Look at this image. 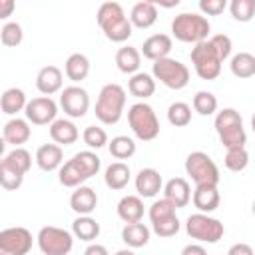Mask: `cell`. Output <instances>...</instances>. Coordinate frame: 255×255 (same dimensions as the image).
Wrapping results in <instances>:
<instances>
[{
	"instance_id": "cell-1",
	"label": "cell",
	"mask_w": 255,
	"mask_h": 255,
	"mask_svg": "<svg viewBox=\"0 0 255 255\" xmlns=\"http://www.w3.org/2000/svg\"><path fill=\"white\" fill-rule=\"evenodd\" d=\"M98 26L102 28L104 36L110 42H126L131 34H133V26L129 22V16H126L122 4L118 2H104L98 8L96 14Z\"/></svg>"
},
{
	"instance_id": "cell-2",
	"label": "cell",
	"mask_w": 255,
	"mask_h": 255,
	"mask_svg": "<svg viewBox=\"0 0 255 255\" xmlns=\"http://www.w3.org/2000/svg\"><path fill=\"white\" fill-rule=\"evenodd\" d=\"M215 131L219 135V141L225 149L233 147H245L247 133L243 128V118L233 108H223L215 114Z\"/></svg>"
},
{
	"instance_id": "cell-3",
	"label": "cell",
	"mask_w": 255,
	"mask_h": 255,
	"mask_svg": "<svg viewBox=\"0 0 255 255\" xmlns=\"http://www.w3.org/2000/svg\"><path fill=\"white\" fill-rule=\"evenodd\" d=\"M211 24L205 16L195 12H181L171 20V34L185 44H199L205 42L209 36Z\"/></svg>"
},
{
	"instance_id": "cell-4",
	"label": "cell",
	"mask_w": 255,
	"mask_h": 255,
	"mask_svg": "<svg viewBox=\"0 0 255 255\" xmlns=\"http://www.w3.org/2000/svg\"><path fill=\"white\" fill-rule=\"evenodd\" d=\"M124 108H126V90L120 84H106L98 94L96 118L106 126H114L122 120Z\"/></svg>"
},
{
	"instance_id": "cell-5",
	"label": "cell",
	"mask_w": 255,
	"mask_h": 255,
	"mask_svg": "<svg viewBox=\"0 0 255 255\" xmlns=\"http://www.w3.org/2000/svg\"><path fill=\"white\" fill-rule=\"evenodd\" d=\"M128 124L133 135L141 141H151L159 135V120L153 108L145 102H135L128 110Z\"/></svg>"
},
{
	"instance_id": "cell-6",
	"label": "cell",
	"mask_w": 255,
	"mask_h": 255,
	"mask_svg": "<svg viewBox=\"0 0 255 255\" xmlns=\"http://www.w3.org/2000/svg\"><path fill=\"white\" fill-rule=\"evenodd\" d=\"M185 231L191 239H195L199 243H217L223 237L225 227L219 219L197 211L185 219Z\"/></svg>"
},
{
	"instance_id": "cell-7",
	"label": "cell",
	"mask_w": 255,
	"mask_h": 255,
	"mask_svg": "<svg viewBox=\"0 0 255 255\" xmlns=\"http://www.w3.org/2000/svg\"><path fill=\"white\" fill-rule=\"evenodd\" d=\"M151 76L169 90H183L189 84V68L175 58H163L153 62Z\"/></svg>"
},
{
	"instance_id": "cell-8",
	"label": "cell",
	"mask_w": 255,
	"mask_h": 255,
	"mask_svg": "<svg viewBox=\"0 0 255 255\" xmlns=\"http://www.w3.org/2000/svg\"><path fill=\"white\" fill-rule=\"evenodd\" d=\"M185 173L195 185H217L219 167L205 151H191L185 157Z\"/></svg>"
},
{
	"instance_id": "cell-9",
	"label": "cell",
	"mask_w": 255,
	"mask_h": 255,
	"mask_svg": "<svg viewBox=\"0 0 255 255\" xmlns=\"http://www.w3.org/2000/svg\"><path fill=\"white\" fill-rule=\"evenodd\" d=\"M191 64H193V70L195 74L201 78V80H215L219 74H221V64L223 60L219 58V54L215 52V48L209 44V40L205 42H199L191 48Z\"/></svg>"
},
{
	"instance_id": "cell-10",
	"label": "cell",
	"mask_w": 255,
	"mask_h": 255,
	"mask_svg": "<svg viewBox=\"0 0 255 255\" xmlns=\"http://www.w3.org/2000/svg\"><path fill=\"white\" fill-rule=\"evenodd\" d=\"M36 241L44 255H68L74 247V233L56 225H46L38 231Z\"/></svg>"
},
{
	"instance_id": "cell-11",
	"label": "cell",
	"mask_w": 255,
	"mask_h": 255,
	"mask_svg": "<svg viewBox=\"0 0 255 255\" xmlns=\"http://www.w3.org/2000/svg\"><path fill=\"white\" fill-rule=\"evenodd\" d=\"M32 241V233L26 227H6L0 231V251L4 255H28Z\"/></svg>"
},
{
	"instance_id": "cell-12",
	"label": "cell",
	"mask_w": 255,
	"mask_h": 255,
	"mask_svg": "<svg viewBox=\"0 0 255 255\" xmlns=\"http://www.w3.org/2000/svg\"><path fill=\"white\" fill-rule=\"evenodd\" d=\"M24 116L34 126H52L58 120V104L50 96L32 98L24 110Z\"/></svg>"
},
{
	"instance_id": "cell-13",
	"label": "cell",
	"mask_w": 255,
	"mask_h": 255,
	"mask_svg": "<svg viewBox=\"0 0 255 255\" xmlns=\"http://www.w3.org/2000/svg\"><path fill=\"white\" fill-rule=\"evenodd\" d=\"M60 108L72 120L84 118L90 110V96L82 86H68L60 94Z\"/></svg>"
},
{
	"instance_id": "cell-14",
	"label": "cell",
	"mask_w": 255,
	"mask_h": 255,
	"mask_svg": "<svg viewBox=\"0 0 255 255\" xmlns=\"http://www.w3.org/2000/svg\"><path fill=\"white\" fill-rule=\"evenodd\" d=\"M171 48H173L171 36H167V34H151L149 38L143 40L141 54H143V58H147L151 62H157V60L169 58Z\"/></svg>"
},
{
	"instance_id": "cell-15",
	"label": "cell",
	"mask_w": 255,
	"mask_h": 255,
	"mask_svg": "<svg viewBox=\"0 0 255 255\" xmlns=\"http://www.w3.org/2000/svg\"><path fill=\"white\" fill-rule=\"evenodd\" d=\"M30 135H32L30 122L22 120V118H12L2 128V141L10 143L14 147H22V143H26L30 139Z\"/></svg>"
},
{
	"instance_id": "cell-16",
	"label": "cell",
	"mask_w": 255,
	"mask_h": 255,
	"mask_svg": "<svg viewBox=\"0 0 255 255\" xmlns=\"http://www.w3.org/2000/svg\"><path fill=\"white\" fill-rule=\"evenodd\" d=\"M191 201L195 205V209L199 213H213L219 203H221V195L217 185H195L193 193H191Z\"/></svg>"
},
{
	"instance_id": "cell-17",
	"label": "cell",
	"mask_w": 255,
	"mask_h": 255,
	"mask_svg": "<svg viewBox=\"0 0 255 255\" xmlns=\"http://www.w3.org/2000/svg\"><path fill=\"white\" fill-rule=\"evenodd\" d=\"M163 187V179L157 169L143 167L135 175V191L139 197H155Z\"/></svg>"
},
{
	"instance_id": "cell-18",
	"label": "cell",
	"mask_w": 255,
	"mask_h": 255,
	"mask_svg": "<svg viewBox=\"0 0 255 255\" xmlns=\"http://www.w3.org/2000/svg\"><path fill=\"white\" fill-rule=\"evenodd\" d=\"M62 84H64V74L58 66H44L38 76H36V88L42 96H52L56 92L62 90Z\"/></svg>"
},
{
	"instance_id": "cell-19",
	"label": "cell",
	"mask_w": 255,
	"mask_h": 255,
	"mask_svg": "<svg viewBox=\"0 0 255 255\" xmlns=\"http://www.w3.org/2000/svg\"><path fill=\"white\" fill-rule=\"evenodd\" d=\"M36 163L42 171H56L60 169L64 163V149L58 143H42L36 149Z\"/></svg>"
},
{
	"instance_id": "cell-20",
	"label": "cell",
	"mask_w": 255,
	"mask_h": 255,
	"mask_svg": "<svg viewBox=\"0 0 255 255\" xmlns=\"http://www.w3.org/2000/svg\"><path fill=\"white\" fill-rule=\"evenodd\" d=\"M70 207L78 215H92L98 207V193L88 185H80L70 195Z\"/></svg>"
},
{
	"instance_id": "cell-21",
	"label": "cell",
	"mask_w": 255,
	"mask_h": 255,
	"mask_svg": "<svg viewBox=\"0 0 255 255\" xmlns=\"http://www.w3.org/2000/svg\"><path fill=\"white\" fill-rule=\"evenodd\" d=\"M157 20V4L151 2V0H141V2H135L129 10V22L131 26L135 28H151Z\"/></svg>"
},
{
	"instance_id": "cell-22",
	"label": "cell",
	"mask_w": 255,
	"mask_h": 255,
	"mask_svg": "<svg viewBox=\"0 0 255 255\" xmlns=\"http://www.w3.org/2000/svg\"><path fill=\"white\" fill-rule=\"evenodd\" d=\"M163 197L169 199L177 209L185 207L191 201V185L185 177H171L163 185Z\"/></svg>"
},
{
	"instance_id": "cell-23",
	"label": "cell",
	"mask_w": 255,
	"mask_h": 255,
	"mask_svg": "<svg viewBox=\"0 0 255 255\" xmlns=\"http://www.w3.org/2000/svg\"><path fill=\"white\" fill-rule=\"evenodd\" d=\"M50 137L54 143L58 145H72L78 137H80V131L76 128V124L72 120H66V118H58L52 126H50Z\"/></svg>"
},
{
	"instance_id": "cell-24",
	"label": "cell",
	"mask_w": 255,
	"mask_h": 255,
	"mask_svg": "<svg viewBox=\"0 0 255 255\" xmlns=\"http://www.w3.org/2000/svg\"><path fill=\"white\" fill-rule=\"evenodd\" d=\"M118 217L124 223H137L143 217V201L139 195H124L118 201Z\"/></svg>"
},
{
	"instance_id": "cell-25",
	"label": "cell",
	"mask_w": 255,
	"mask_h": 255,
	"mask_svg": "<svg viewBox=\"0 0 255 255\" xmlns=\"http://www.w3.org/2000/svg\"><path fill=\"white\" fill-rule=\"evenodd\" d=\"M116 66L124 74H137L141 66V52L135 46H122L116 52Z\"/></svg>"
},
{
	"instance_id": "cell-26",
	"label": "cell",
	"mask_w": 255,
	"mask_h": 255,
	"mask_svg": "<svg viewBox=\"0 0 255 255\" xmlns=\"http://www.w3.org/2000/svg\"><path fill=\"white\" fill-rule=\"evenodd\" d=\"M149 227L141 221L137 223H126L124 229H122V241L131 247V249H137V247H145L147 241H149Z\"/></svg>"
},
{
	"instance_id": "cell-27",
	"label": "cell",
	"mask_w": 255,
	"mask_h": 255,
	"mask_svg": "<svg viewBox=\"0 0 255 255\" xmlns=\"http://www.w3.org/2000/svg\"><path fill=\"white\" fill-rule=\"evenodd\" d=\"M64 74H66L68 80H72L74 84L86 80L88 74H90V60H88V56H84V54H80V52L70 54L68 60H66V64H64Z\"/></svg>"
},
{
	"instance_id": "cell-28",
	"label": "cell",
	"mask_w": 255,
	"mask_h": 255,
	"mask_svg": "<svg viewBox=\"0 0 255 255\" xmlns=\"http://www.w3.org/2000/svg\"><path fill=\"white\" fill-rule=\"evenodd\" d=\"M129 177H131V171H129V165L124 163V161H114L106 167V173H104V181L110 189H124L128 183H129Z\"/></svg>"
},
{
	"instance_id": "cell-29",
	"label": "cell",
	"mask_w": 255,
	"mask_h": 255,
	"mask_svg": "<svg viewBox=\"0 0 255 255\" xmlns=\"http://www.w3.org/2000/svg\"><path fill=\"white\" fill-rule=\"evenodd\" d=\"M72 233H74L76 239L86 241V243H92L100 235V223L92 215H78L72 221Z\"/></svg>"
},
{
	"instance_id": "cell-30",
	"label": "cell",
	"mask_w": 255,
	"mask_h": 255,
	"mask_svg": "<svg viewBox=\"0 0 255 255\" xmlns=\"http://www.w3.org/2000/svg\"><path fill=\"white\" fill-rule=\"evenodd\" d=\"M128 90L137 100H147L155 92V78L145 72H137L128 80Z\"/></svg>"
},
{
	"instance_id": "cell-31",
	"label": "cell",
	"mask_w": 255,
	"mask_h": 255,
	"mask_svg": "<svg viewBox=\"0 0 255 255\" xmlns=\"http://www.w3.org/2000/svg\"><path fill=\"white\" fill-rule=\"evenodd\" d=\"M88 179V175L84 173V169L80 167V163L72 157L68 159L60 169H58V181L64 185V187H80L84 181Z\"/></svg>"
},
{
	"instance_id": "cell-32",
	"label": "cell",
	"mask_w": 255,
	"mask_h": 255,
	"mask_svg": "<svg viewBox=\"0 0 255 255\" xmlns=\"http://www.w3.org/2000/svg\"><path fill=\"white\" fill-rule=\"evenodd\" d=\"M26 106H28V100H26L24 90H20V88L4 90V94L0 98V108L6 116H16L18 112L26 110Z\"/></svg>"
},
{
	"instance_id": "cell-33",
	"label": "cell",
	"mask_w": 255,
	"mask_h": 255,
	"mask_svg": "<svg viewBox=\"0 0 255 255\" xmlns=\"http://www.w3.org/2000/svg\"><path fill=\"white\" fill-rule=\"evenodd\" d=\"M229 68L235 78H241V80L251 78V76H255V56L249 52H237L231 58Z\"/></svg>"
},
{
	"instance_id": "cell-34",
	"label": "cell",
	"mask_w": 255,
	"mask_h": 255,
	"mask_svg": "<svg viewBox=\"0 0 255 255\" xmlns=\"http://www.w3.org/2000/svg\"><path fill=\"white\" fill-rule=\"evenodd\" d=\"M108 149L112 153V157L116 159H129L133 153H135V141L128 135H116L112 137V141L108 143Z\"/></svg>"
},
{
	"instance_id": "cell-35",
	"label": "cell",
	"mask_w": 255,
	"mask_h": 255,
	"mask_svg": "<svg viewBox=\"0 0 255 255\" xmlns=\"http://www.w3.org/2000/svg\"><path fill=\"white\" fill-rule=\"evenodd\" d=\"M167 122L175 128H185L191 122V106L185 102H173L167 108Z\"/></svg>"
},
{
	"instance_id": "cell-36",
	"label": "cell",
	"mask_w": 255,
	"mask_h": 255,
	"mask_svg": "<svg viewBox=\"0 0 255 255\" xmlns=\"http://www.w3.org/2000/svg\"><path fill=\"white\" fill-rule=\"evenodd\" d=\"M223 163L229 171H243L249 165V153L245 147H233V149H225V157Z\"/></svg>"
},
{
	"instance_id": "cell-37",
	"label": "cell",
	"mask_w": 255,
	"mask_h": 255,
	"mask_svg": "<svg viewBox=\"0 0 255 255\" xmlns=\"http://www.w3.org/2000/svg\"><path fill=\"white\" fill-rule=\"evenodd\" d=\"M2 161H6L8 165H12L14 169H18V171H22L24 175L28 173V169L32 167V155H30V151L28 149H24V147H14L10 153H6L4 155V159Z\"/></svg>"
},
{
	"instance_id": "cell-38",
	"label": "cell",
	"mask_w": 255,
	"mask_h": 255,
	"mask_svg": "<svg viewBox=\"0 0 255 255\" xmlns=\"http://www.w3.org/2000/svg\"><path fill=\"white\" fill-rule=\"evenodd\" d=\"M24 183V173L14 169L12 165H8L6 161H0V185L8 191L18 189Z\"/></svg>"
},
{
	"instance_id": "cell-39",
	"label": "cell",
	"mask_w": 255,
	"mask_h": 255,
	"mask_svg": "<svg viewBox=\"0 0 255 255\" xmlns=\"http://www.w3.org/2000/svg\"><path fill=\"white\" fill-rule=\"evenodd\" d=\"M193 110L199 116H213L217 112V98L211 92L201 90L193 96Z\"/></svg>"
},
{
	"instance_id": "cell-40",
	"label": "cell",
	"mask_w": 255,
	"mask_h": 255,
	"mask_svg": "<svg viewBox=\"0 0 255 255\" xmlns=\"http://www.w3.org/2000/svg\"><path fill=\"white\" fill-rule=\"evenodd\" d=\"M82 139H84V143H86L90 149H100V147H104V145L110 143L106 129L100 128V126H88V128L82 131Z\"/></svg>"
},
{
	"instance_id": "cell-41",
	"label": "cell",
	"mask_w": 255,
	"mask_h": 255,
	"mask_svg": "<svg viewBox=\"0 0 255 255\" xmlns=\"http://www.w3.org/2000/svg\"><path fill=\"white\" fill-rule=\"evenodd\" d=\"M74 159L80 163V167L84 169V173L88 175V179L90 177H94L98 171H100V167H102V161H100V157L92 151V149H84V151H78L76 155H74Z\"/></svg>"
},
{
	"instance_id": "cell-42",
	"label": "cell",
	"mask_w": 255,
	"mask_h": 255,
	"mask_svg": "<svg viewBox=\"0 0 255 255\" xmlns=\"http://www.w3.org/2000/svg\"><path fill=\"white\" fill-rule=\"evenodd\" d=\"M181 223L177 219V215H167V217H161L157 221H151V229L157 237H173L177 231H179Z\"/></svg>"
},
{
	"instance_id": "cell-43",
	"label": "cell",
	"mask_w": 255,
	"mask_h": 255,
	"mask_svg": "<svg viewBox=\"0 0 255 255\" xmlns=\"http://www.w3.org/2000/svg\"><path fill=\"white\" fill-rule=\"evenodd\" d=\"M229 12L237 22H249L255 16V0H231Z\"/></svg>"
},
{
	"instance_id": "cell-44",
	"label": "cell",
	"mask_w": 255,
	"mask_h": 255,
	"mask_svg": "<svg viewBox=\"0 0 255 255\" xmlns=\"http://www.w3.org/2000/svg\"><path fill=\"white\" fill-rule=\"evenodd\" d=\"M24 38V32H22V26L18 22H6L2 28H0V42L8 48H14L22 42Z\"/></svg>"
},
{
	"instance_id": "cell-45",
	"label": "cell",
	"mask_w": 255,
	"mask_h": 255,
	"mask_svg": "<svg viewBox=\"0 0 255 255\" xmlns=\"http://www.w3.org/2000/svg\"><path fill=\"white\" fill-rule=\"evenodd\" d=\"M175 209H177V207H175L169 199L161 197V199H155V201L149 205L147 215H149V221H157V219H161V217L173 215V213H175Z\"/></svg>"
},
{
	"instance_id": "cell-46",
	"label": "cell",
	"mask_w": 255,
	"mask_h": 255,
	"mask_svg": "<svg viewBox=\"0 0 255 255\" xmlns=\"http://www.w3.org/2000/svg\"><path fill=\"white\" fill-rule=\"evenodd\" d=\"M209 44L215 48V52L219 54L221 60H227L231 56V48H233V42L227 34H215L209 38Z\"/></svg>"
},
{
	"instance_id": "cell-47",
	"label": "cell",
	"mask_w": 255,
	"mask_h": 255,
	"mask_svg": "<svg viewBox=\"0 0 255 255\" xmlns=\"http://www.w3.org/2000/svg\"><path fill=\"white\" fill-rule=\"evenodd\" d=\"M227 8L225 0H199V10L207 16H219Z\"/></svg>"
},
{
	"instance_id": "cell-48",
	"label": "cell",
	"mask_w": 255,
	"mask_h": 255,
	"mask_svg": "<svg viewBox=\"0 0 255 255\" xmlns=\"http://www.w3.org/2000/svg\"><path fill=\"white\" fill-rule=\"evenodd\" d=\"M227 255H255V253H253L251 245H247V243H235V245L229 247Z\"/></svg>"
},
{
	"instance_id": "cell-49",
	"label": "cell",
	"mask_w": 255,
	"mask_h": 255,
	"mask_svg": "<svg viewBox=\"0 0 255 255\" xmlns=\"http://www.w3.org/2000/svg\"><path fill=\"white\" fill-rule=\"evenodd\" d=\"M181 255H207V251L201 243H189L181 249Z\"/></svg>"
},
{
	"instance_id": "cell-50",
	"label": "cell",
	"mask_w": 255,
	"mask_h": 255,
	"mask_svg": "<svg viewBox=\"0 0 255 255\" xmlns=\"http://www.w3.org/2000/svg\"><path fill=\"white\" fill-rule=\"evenodd\" d=\"M84 255H110V253H108V249H106L104 245H100V243H90V245L86 247Z\"/></svg>"
},
{
	"instance_id": "cell-51",
	"label": "cell",
	"mask_w": 255,
	"mask_h": 255,
	"mask_svg": "<svg viewBox=\"0 0 255 255\" xmlns=\"http://www.w3.org/2000/svg\"><path fill=\"white\" fill-rule=\"evenodd\" d=\"M14 10V2L12 0H0V18H8Z\"/></svg>"
},
{
	"instance_id": "cell-52",
	"label": "cell",
	"mask_w": 255,
	"mask_h": 255,
	"mask_svg": "<svg viewBox=\"0 0 255 255\" xmlns=\"http://www.w3.org/2000/svg\"><path fill=\"white\" fill-rule=\"evenodd\" d=\"M114 255H135L131 249H120V251H116Z\"/></svg>"
},
{
	"instance_id": "cell-53",
	"label": "cell",
	"mask_w": 255,
	"mask_h": 255,
	"mask_svg": "<svg viewBox=\"0 0 255 255\" xmlns=\"http://www.w3.org/2000/svg\"><path fill=\"white\" fill-rule=\"evenodd\" d=\"M251 129H253V131H255V114H253V116H251Z\"/></svg>"
},
{
	"instance_id": "cell-54",
	"label": "cell",
	"mask_w": 255,
	"mask_h": 255,
	"mask_svg": "<svg viewBox=\"0 0 255 255\" xmlns=\"http://www.w3.org/2000/svg\"><path fill=\"white\" fill-rule=\"evenodd\" d=\"M251 211H253V215H255V201H253V205H251Z\"/></svg>"
}]
</instances>
